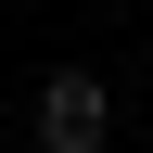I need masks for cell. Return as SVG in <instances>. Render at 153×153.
Instances as JSON below:
<instances>
[{"instance_id": "cell-1", "label": "cell", "mask_w": 153, "mask_h": 153, "mask_svg": "<svg viewBox=\"0 0 153 153\" xmlns=\"http://www.w3.org/2000/svg\"><path fill=\"white\" fill-rule=\"evenodd\" d=\"M102 128H115V102H102L89 64H51L38 76V153H102Z\"/></svg>"}]
</instances>
